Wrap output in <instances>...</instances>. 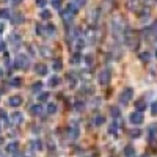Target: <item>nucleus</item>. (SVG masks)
<instances>
[{"instance_id": "nucleus-38", "label": "nucleus", "mask_w": 157, "mask_h": 157, "mask_svg": "<svg viewBox=\"0 0 157 157\" xmlns=\"http://www.w3.org/2000/svg\"><path fill=\"white\" fill-rule=\"evenodd\" d=\"M46 3H47V0H36V5L41 6V8H42V6H46Z\"/></svg>"}, {"instance_id": "nucleus-5", "label": "nucleus", "mask_w": 157, "mask_h": 157, "mask_svg": "<svg viewBox=\"0 0 157 157\" xmlns=\"http://www.w3.org/2000/svg\"><path fill=\"white\" fill-rule=\"evenodd\" d=\"M74 16H75V14H74V13H71L68 8H66V9H63V11H61V19L66 22V24H71V22H72V19H74Z\"/></svg>"}, {"instance_id": "nucleus-8", "label": "nucleus", "mask_w": 157, "mask_h": 157, "mask_svg": "<svg viewBox=\"0 0 157 157\" xmlns=\"http://www.w3.org/2000/svg\"><path fill=\"white\" fill-rule=\"evenodd\" d=\"M138 6H140L138 0H127V8L129 9H132V11H138Z\"/></svg>"}, {"instance_id": "nucleus-18", "label": "nucleus", "mask_w": 157, "mask_h": 157, "mask_svg": "<svg viewBox=\"0 0 157 157\" xmlns=\"http://www.w3.org/2000/svg\"><path fill=\"white\" fill-rule=\"evenodd\" d=\"M58 83H60V77H57V75L49 79V86H57Z\"/></svg>"}, {"instance_id": "nucleus-46", "label": "nucleus", "mask_w": 157, "mask_h": 157, "mask_svg": "<svg viewBox=\"0 0 157 157\" xmlns=\"http://www.w3.org/2000/svg\"><path fill=\"white\" fill-rule=\"evenodd\" d=\"M2 32H3V25L0 24V33H2Z\"/></svg>"}, {"instance_id": "nucleus-22", "label": "nucleus", "mask_w": 157, "mask_h": 157, "mask_svg": "<svg viewBox=\"0 0 157 157\" xmlns=\"http://www.w3.org/2000/svg\"><path fill=\"white\" fill-rule=\"evenodd\" d=\"M44 33H47V35H55V27H53L52 24H49L47 27H46Z\"/></svg>"}, {"instance_id": "nucleus-21", "label": "nucleus", "mask_w": 157, "mask_h": 157, "mask_svg": "<svg viewBox=\"0 0 157 157\" xmlns=\"http://www.w3.org/2000/svg\"><path fill=\"white\" fill-rule=\"evenodd\" d=\"M149 138H157V126L149 127Z\"/></svg>"}, {"instance_id": "nucleus-40", "label": "nucleus", "mask_w": 157, "mask_h": 157, "mask_svg": "<svg viewBox=\"0 0 157 157\" xmlns=\"http://www.w3.org/2000/svg\"><path fill=\"white\" fill-rule=\"evenodd\" d=\"M85 60H86V65H90V66L93 65V55H88Z\"/></svg>"}, {"instance_id": "nucleus-23", "label": "nucleus", "mask_w": 157, "mask_h": 157, "mask_svg": "<svg viewBox=\"0 0 157 157\" xmlns=\"http://www.w3.org/2000/svg\"><path fill=\"white\" fill-rule=\"evenodd\" d=\"M19 42H21V38H19V35H11V44H14V46H19Z\"/></svg>"}, {"instance_id": "nucleus-39", "label": "nucleus", "mask_w": 157, "mask_h": 157, "mask_svg": "<svg viewBox=\"0 0 157 157\" xmlns=\"http://www.w3.org/2000/svg\"><path fill=\"white\" fill-rule=\"evenodd\" d=\"M149 30H151V33H157V21L151 25V28H149Z\"/></svg>"}, {"instance_id": "nucleus-31", "label": "nucleus", "mask_w": 157, "mask_h": 157, "mask_svg": "<svg viewBox=\"0 0 157 157\" xmlns=\"http://www.w3.org/2000/svg\"><path fill=\"white\" fill-rule=\"evenodd\" d=\"M41 82H38V83H35L33 85V93H39V90H41Z\"/></svg>"}, {"instance_id": "nucleus-36", "label": "nucleus", "mask_w": 157, "mask_h": 157, "mask_svg": "<svg viewBox=\"0 0 157 157\" xmlns=\"http://www.w3.org/2000/svg\"><path fill=\"white\" fill-rule=\"evenodd\" d=\"M140 133H142V131H140V129H133V131L131 132V135L135 138V137H140Z\"/></svg>"}, {"instance_id": "nucleus-6", "label": "nucleus", "mask_w": 157, "mask_h": 157, "mask_svg": "<svg viewBox=\"0 0 157 157\" xmlns=\"http://www.w3.org/2000/svg\"><path fill=\"white\" fill-rule=\"evenodd\" d=\"M129 119H131V123H132V124L138 126V124H142V123H143V115H142L140 112H133Z\"/></svg>"}, {"instance_id": "nucleus-1", "label": "nucleus", "mask_w": 157, "mask_h": 157, "mask_svg": "<svg viewBox=\"0 0 157 157\" xmlns=\"http://www.w3.org/2000/svg\"><path fill=\"white\" fill-rule=\"evenodd\" d=\"M126 30V24H124V21H123L119 16H116V18H113V21H112V32L115 33L116 36L118 35H121L123 32Z\"/></svg>"}, {"instance_id": "nucleus-16", "label": "nucleus", "mask_w": 157, "mask_h": 157, "mask_svg": "<svg viewBox=\"0 0 157 157\" xmlns=\"http://www.w3.org/2000/svg\"><path fill=\"white\" fill-rule=\"evenodd\" d=\"M138 57H140L142 61H149V60H151V53L149 52H142V53H138Z\"/></svg>"}, {"instance_id": "nucleus-27", "label": "nucleus", "mask_w": 157, "mask_h": 157, "mask_svg": "<svg viewBox=\"0 0 157 157\" xmlns=\"http://www.w3.org/2000/svg\"><path fill=\"white\" fill-rule=\"evenodd\" d=\"M110 113H112V116H113V118H118V116H119V108H118V107H112Z\"/></svg>"}, {"instance_id": "nucleus-15", "label": "nucleus", "mask_w": 157, "mask_h": 157, "mask_svg": "<svg viewBox=\"0 0 157 157\" xmlns=\"http://www.w3.org/2000/svg\"><path fill=\"white\" fill-rule=\"evenodd\" d=\"M0 18H2V19L11 18V13H9V9H6V8H2V9H0Z\"/></svg>"}, {"instance_id": "nucleus-49", "label": "nucleus", "mask_w": 157, "mask_h": 157, "mask_svg": "<svg viewBox=\"0 0 157 157\" xmlns=\"http://www.w3.org/2000/svg\"><path fill=\"white\" fill-rule=\"evenodd\" d=\"M156 57H157V51H156Z\"/></svg>"}, {"instance_id": "nucleus-42", "label": "nucleus", "mask_w": 157, "mask_h": 157, "mask_svg": "<svg viewBox=\"0 0 157 157\" xmlns=\"http://www.w3.org/2000/svg\"><path fill=\"white\" fill-rule=\"evenodd\" d=\"M41 52H42V55H44V57L49 55V49H46V47H41Z\"/></svg>"}, {"instance_id": "nucleus-17", "label": "nucleus", "mask_w": 157, "mask_h": 157, "mask_svg": "<svg viewBox=\"0 0 157 157\" xmlns=\"http://www.w3.org/2000/svg\"><path fill=\"white\" fill-rule=\"evenodd\" d=\"M11 21H13V24H21L24 21V18H22V14H14V16H11Z\"/></svg>"}, {"instance_id": "nucleus-2", "label": "nucleus", "mask_w": 157, "mask_h": 157, "mask_svg": "<svg viewBox=\"0 0 157 157\" xmlns=\"http://www.w3.org/2000/svg\"><path fill=\"white\" fill-rule=\"evenodd\" d=\"M110 79H112L110 69H102V71L98 74V82L101 83V85H107V83L110 82Z\"/></svg>"}, {"instance_id": "nucleus-20", "label": "nucleus", "mask_w": 157, "mask_h": 157, "mask_svg": "<svg viewBox=\"0 0 157 157\" xmlns=\"http://www.w3.org/2000/svg\"><path fill=\"white\" fill-rule=\"evenodd\" d=\"M32 148L36 149V151H39V149H42V143L39 142V140H35V142H32Z\"/></svg>"}, {"instance_id": "nucleus-11", "label": "nucleus", "mask_w": 157, "mask_h": 157, "mask_svg": "<svg viewBox=\"0 0 157 157\" xmlns=\"http://www.w3.org/2000/svg\"><path fill=\"white\" fill-rule=\"evenodd\" d=\"M124 156L126 157H133V156H135V148L131 146V145L126 146V148H124Z\"/></svg>"}, {"instance_id": "nucleus-19", "label": "nucleus", "mask_w": 157, "mask_h": 157, "mask_svg": "<svg viewBox=\"0 0 157 157\" xmlns=\"http://www.w3.org/2000/svg\"><path fill=\"white\" fill-rule=\"evenodd\" d=\"M68 9H69V11H71V13H74V14H77V11H79V6L75 5L74 2H71V3H69V5H68Z\"/></svg>"}, {"instance_id": "nucleus-41", "label": "nucleus", "mask_w": 157, "mask_h": 157, "mask_svg": "<svg viewBox=\"0 0 157 157\" xmlns=\"http://www.w3.org/2000/svg\"><path fill=\"white\" fill-rule=\"evenodd\" d=\"M79 61H80V55H79V53H75V55L72 57V63H79Z\"/></svg>"}, {"instance_id": "nucleus-33", "label": "nucleus", "mask_w": 157, "mask_h": 157, "mask_svg": "<svg viewBox=\"0 0 157 157\" xmlns=\"http://www.w3.org/2000/svg\"><path fill=\"white\" fill-rule=\"evenodd\" d=\"M11 85H13V86H19V85H21V79H19V77H14V79L11 80Z\"/></svg>"}, {"instance_id": "nucleus-28", "label": "nucleus", "mask_w": 157, "mask_h": 157, "mask_svg": "<svg viewBox=\"0 0 157 157\" xmlns=\"http://www.w3.org/2000/svg\"><path fill=\"white\" fill-rule=\"evenodd\" d=\"M47 99H49V93H41V94L38 96L39 102H44V101H47Z\"/></svg>"}, {"instance_id": "nucleus-37", "label": "nucleus", "mask_w": 157, "mask_h": 157, "mask_svg": "<svg viewBox=\"0 0 157 157\" xmlns=\"http://www.w3.org/2000/svg\"><path fill=\"white\" fill-rule=\"evenodd\" d=\"M41 18H42V19H51V13H49V11H46V9H44V11L41 13Z\"/></svg>"}, {"instance_id": "nucleus-10", "label": "nucleus", "mask_w": 157, "mask_h": 157, "mask_svg": "<svg viewBox=\"0 0 157 157\" xmlns=\"http://www.w3.org/2000/svg\"><path fill=\"white\" fill-rule=\"evenodd\" d=\"M35 71H36V74H38V75H46V74H47V66H46V65H38L35 68Z\"/></svg>"}, {"instance_id": "nucleus-24", "label": "nucleus", "mask_w": 157, "mask_h": 157, "mask_svg": "<svg viewBox=\"0 0 157 157\" xmlns=\"http://www.w3.org/2000/svg\"><path fill=\"white\" fill-rule=\"evenodd\" d=\"M47 112L51 113V115H53V113H57V104H53V102H51V104L47 105Z\"/></svg>"}, {"instance_id": "nucleus-35", "label": "nucleus", "mask_w": 157, "mask_h": 157, "mask_svg": "<svg viewBox=\"0 0 157 157\" xmlns=\"http://www.w3.org/2000/svg\"><path fill=\"white\" fill-rule=\"evenodd\" d=\"M52 6H53V8H57V9H58L60 6H61V2H60V0H52Z\"/></svg>"}, {"instance_id": "nucleus-9", "label": "nucleus", "mask_w": 157, "mask_h": 157, "mask_svg": "<svg viewBox=\"0 0 157 157\" xmlns=\"http://www.w3.org/2000/svg\"><path fill=\"white\" fill-rule=\"evenodd\" d=\"M18 148H19L18 142H13V143H9V145L6 146V151H8L9 154H16V152H18Z\"/></svg>"}, {"instance_id": "nucleus-25", "label": "nucleus", "mask_w": 157, "mask_h": 157, "mask_svg": "<svg viewBox=\"0 0 157 157\" xmlns=\"http://www.w3.org/2000/svg\"><path fill=\"white\" fill-rule=\"evenodd\" d=\"M74 108L77 110V112H82V110L85 108V102H82V101H77V102H75V105H74Z\"/></svg>"}, {"instance_id": "nucleus-32", "label": "nucleus", "mask_w": 157, "mask_h": 157, "mask_svg": "<svg viewBox=\"0 0 157 157\" xmlns=\"http://www.w3.org/2000/svg\"><path fill=\"white\" fill-rule=\"evenodd\" d=\"M145 108H146V105L143 104V102H138V104H137V112H140V113H142Z\"/></svg>"}, {"instance_id": "nucleus-30", "label": "nucleus", "mask_w": 157, "mask_h": 157, "mask_svg": "<svg viewBox=\"0 0 157 157\" xmlns=\"http://www.w3.org/2000/svg\"><path fill=\"white\" fill-rule=\"evenodd\" d=\"M53 69H55V71H60V69H61V60H55V61H53V66H52Z\"/></svg>"}, {"instance_id": "nucleus-7", "label": "nucleus", "mask_w": 157, "mask_h": 157, "mask_svg": "<svg viewBox=\"0 0 157 157\" xmlns=\"http://www.w3.org/2000/svg\"><path fill=\"white\" fill-rule=\"evenodd\" d=\"M8 104L11 107H19L22 104V98L21 96H11V98L8 99Z\"/></svg>"}, {"instance_id": "nucleus-13", "label": "nucleus", "mask_w": 157, "mask_h": 157, "mask_svg": "<svg viewBox=\"0 0 157 157\" xmlns=\"http://www.w3.org/2000/svg\"><path fill=\"white\" fill-rule=\"evenodd\" d=\"M22 113H13L11 115V123H14V124H18V123H22Z\"/></svg>"}, {"instance_id": "nucleus-4", "label": "nucleus", "mask_w": 157, "mask_h": 157, "mask_svg": "<svg viewBox=\"0 0 157 157\" xmlns=\"http://www.w3.org/2000/svg\"><path fill=\"white\" fill-rule=\"evenodd\" d=\"M27 66H28V58H27L24 53H21V55L16 57L14 68H27Z\"/></svg>"}, {"instance_id": "nucleus-26", "label": "nucleus", "mask_w": 157, "mask_h": 157, "mask_svg": "<svg viewBox=\"0 0 157 157\" xmlns=\"http://www.w3.org/2000/svg\"><path fill=\"white\" fill-rule=\"evenodd\" d=\"M105 123V118L104 116H96V119H94V124L96 126H102Z\"/></svg>"}, {"instance_id": "nucleus-34", "label": "nucleus", "mask_w": 157, "mask_h": 157, "mask_svg": "<svg viewBox=\"0 0 157 157\" xmlns=\"http://www.w3.org/2000/svg\"><path fill=\"white\" fill-rule=\"evenodd\" d=\"M151 113L152 115H157V102H152L151 104Z\"/></svg>"}, {"instance_id": "nucleus-14", "label": "nucleus", "mask_w": 157, "mask_h": 157, "mask_svg": "<svg viewBox=\"0 0 157 157\" xmlns=\"http://www.w3.org/2000/svg\"><path fill=\"white\" fill-rule=\"evenodd\" d=\"M77 137H79V129L77 127H71V129H69V138L75 140Z\"/></svg>"}, {"instance_id": "nucleus-43", "label": "nucleus", "mask_w": 157, "mask_h": 157, "mask_svg": "<svg viewBox=\"0 0 157 157\" xmlns=\"http://www.w3.org/2000/svg\"><path fill=\"white\" fill-rule=\"evenodd\" d=\"M5 116H6L5 110H3V108H0V118H5Z\"/></svg>"}, {"instance_id": "nucleus-45", "label": "nucleus", "mask_w": 157, "mask_h": 157, "mask_svg": "<svg viewBox=\"0 0 157 157\" xmlns=\"http://www.w3.org/2000/svg\"><path fill=\"white\" fill-rule=\"evenodd\" d=\"M11 2H13V5H19V3L22 2V0H11Z\"/></svg>"}, {"instance_id": "nucleus-48", "label": "nucleus", "mask_w": 157, "mask_h": 157, "mask_svg": "<svg viewBox=\"0 0 157 157\" xmlns=\"http://www.w3.org/2000/svg\"><path fill=\"white\" fill-rule=\"evenodd\" d=\"M0 75H2V69H0Z\"/></svg>"}, {"instance_id": "nucleus-29", "label": "nucleus", "mask_w": 157, "mask_h": 157, "mask_svg": "<svg viewBox=\"0 0 157 157\" xmlns=\"http://www.w3.org/2000/svg\"><path fill=\"white\" fill-rule=\"evenodd\" d=\"M108 132L110 133H116V132H118V124H116V123H112V124H110Z\"/></svg>"}, {"instance_id": "nucleus-3", "label": "nucleus", "mask_w": 157, "mask_h": 157, "mask_svg": "<svg viewBox=\"0 0 157 157\" xmlns=\"http://www.w3.org/2000/svg\"><path fill=\"white\" fill-rule=\"evenodd\" d=\"M132 98H133V90L132 88H126L124 91L119 94V104H127Z\"/></svg>"}, {"instance_id": "nucleus-44", "label": "nucleus", "mask_w": 157, "mask_h": 157, "mask_svg": "<svg viewBox=\"0 0 157 157\" xmlns=\"http://www.w3.org/2000/svg\"><path fill=\"white\" fill-rule=\"evenodd\" d=\"M3 51H5V42L0 41V52H3Z\"/></svg>"}, {"instance_id": "nucleus-12", "label": "nucleus", "mask_w": 157, "mask_h": 157, "mask_svg": "<svg viewBox=\"0 0 157 157\" xmlns=\"http://www.w3.org/2000/svg\"><path fill=\"white\" fill-rule=\"evenodd\" d=\"M30 112H32L35 116H38V115H41V113H42V107L39 104H36V105H33L32 108H30Z\"/></svg>"}, {"instance_id": "nucleus-47", "label": "nucleus", "mask_w": 157, "mask_h": 157, "mask_svg": "<svg viewBox=\"0 0 157 157\" xmlns=\"http://www.w3.org/2000/svg\"><path fill=\"white\" fill-rule=\"evenodd\" d=\"M142 157H151V156H148V154H143Z\"/></svg>"}]
</instances>
